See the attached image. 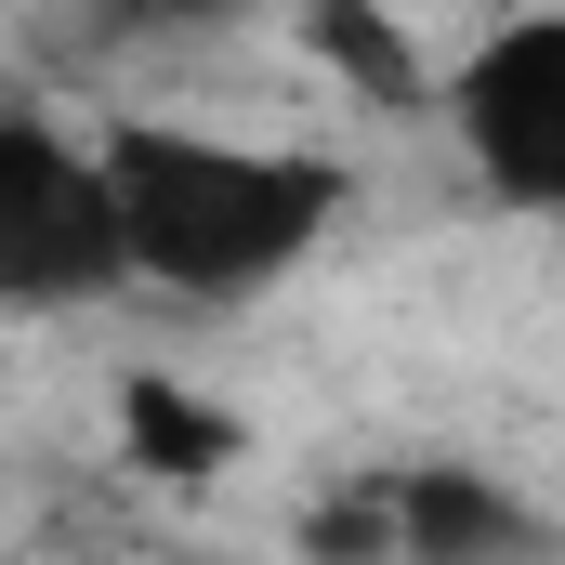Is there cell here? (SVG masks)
Here are the masks:
<instances>
[{"label": "cell", "mask_w": 565, "mask_h": 565, "mask_svg": "<svg viewBox=\"0 0 565 565\" xmlns=\"http://www.w3.org/2000/svg\"><path fill=\"white\" fill-rule=\"evenodd\" d=\"M93 145L119 184L132 289H171V302H264L342 211V171L316 145H250L198 119H106Z\"/></svg>", "instance_id": "cell-1"}, {"label": "cell", "mask_w": 565, "mask_h": 565, "mask_svg": "<svg viewBox=\"0 0 565 565\" xmlns=\"http://www.w3.org/2000/svg\"><path fill=\"white\" fill-rule=\"evenodd\" d=\"M106 289H132V237H119L106 145L53 132L40 106H13V119H0V302L66 316V302H106Z\"/></svg>", "instance_id": "cell-2"}, {"label": "cell", "mask_w": 565, "mask_h": 565, "mask_svg": "<svg viewBox=\"0 0 565 565\" xmlns=\"http://www.w3.org/2000/svg\"><path fill=\"white\" fill-rule=\"evenodd\" d=\"M447 119H460V158H473L487 198L565 211V13L487 26L473 66L447 79Z\"/></svg>", "instance_id": "cell-3"}, {"label": "cell", "mask_w": 565, "mask_h": 565, "mask_svg": "<svg viewBox=\"0 0 565 565\" xmlns=\"http://www.w3.org/2000/svg\"><path fill=\"white\" fill-rule=\"evenodd\" d=\"M553 513L473 460H422L395 487V565H553Z\"/></svg>", "instance_id": "cell-4"}, {"label": "cell", "mask_w": 565, "mask_h": 565, "mask_svg": "<svg viewBox=\"0 0 565 565\" xmlns=\"http://www.w3.org/2000/svg\"><path fill=\"white\" fill-rule=\"evenodd\" d=\"M119 408H132V422H119V447H132L145 473H224V460H237V408H224V395H184V382H132Z\"/></svg>", "instance_id": "cell-5"}]
</instances>
